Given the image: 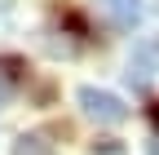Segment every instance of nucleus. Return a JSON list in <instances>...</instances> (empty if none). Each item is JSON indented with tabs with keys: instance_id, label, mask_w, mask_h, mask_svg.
Returning a JSON list of instances; mask_svg holds the SVG:
<instances>
[{
	"instance_id": "f257e3e1",
	"label": "nucleus",
	"mask_w": 159,
	"mask_h": 155,
	"mask_svg": "<svg viewBox=\"0 0 159 155\" xmlns=\"http://www.w3.org/2000/svg\"><path fill=\"white\" fill-rule=\"evenodd\" d=\"M75 102H80V111H84L89 120H97V124H124V120H128L124 98H115V93H106V89L84 84V89L75 93Z\"/></svg>"
},
{
	"instance_id": "f03ea898",
	"label": "nucleus",
	"mask_w": 159,
	"mask_h": 155,
	"mask_svg": "<svg viewBox=\"0 0 159 155\" xmlns=\"http://www.w3.org/2000/svg\"><path fill=\"white\" fill-rule=\"evenodd\" d=\"M128 80L133 84H150L159 75V35H142L133 49H128Z\"/></svg>"
},
{
	"instance_id": "423d86ee",
	"label": "nucleus",
	"mask_w": 159,
	"mask_h": 155,
	"mask_svg": "<svg viewBox=\"0 0 159 155\" xmlns=\"http://www.w3.org/2000/svg\"><path fill=\"white\" fill-rule=\"evenodd\" d=\"M150 124L159 129V102H150Z\"/></svg>"
},
{
	"instance_id": "20e7f679",
	"label": "nucleus",
	"mask_w": 159,
	"mask_h": 155,
	"mask_svg": "<svg viewBox=\"0 0 159 155\" xmlns=\"http://www.w3.org/2000/svg\"><path fill=\"white\" fill-rule=\"evenodd\" d=\"M18 155H53V151L40 142V138H22V142H18Z\"/></svg>"
},
{
	"instance_id": "39448f33",
	"label": "nucleus",
	"mask_w": 159,
	"mask_h": 155,
	"mask_svg": "<svg viewBox=\"0 0 159 155\" xmlns=\"http://www.w3.org/2000/svg\"><path fill=\"white\" fill-rule=\"evenodd\" d=\"M0 67H5V62H0ZM9 89H13V71H0V102L9 98Z\"/></svg>"
},
{
	"instance_id": "7ed1b4c3",
	"label": "nucleus",
	"mask_w": 159,
	"mask_h": 155,
	"mask_svg": "<svg viewBox=\"0 0 159 155\" xmlns=\"http://www.w3.org/2000/svg\"><path fill=\"white\" fill-rule=\"evenodd\" d=\"M97 5V18L111 22L115 31H133V22L142 18V0H93Z\"/></svg>"
}]
</instances>
